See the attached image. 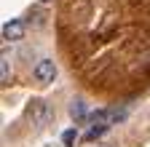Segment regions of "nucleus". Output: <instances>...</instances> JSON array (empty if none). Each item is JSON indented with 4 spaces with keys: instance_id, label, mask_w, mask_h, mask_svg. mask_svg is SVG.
I'll return each instance as SVG.
<instances>
[{
    "instance_id": "f257e3e1",
    "label": "nucleus",
    "mask_w": 150,
    "mask_h": 147,
    "mask_svg": "<svg viewBox=\"0 0 150 147\" xmlns=\"http://www.w3.org/2000/svg\"><path fill=\"white\" fill-rule=\"evenodd\" d=\"M27 118H30V123H32L35 131H43V128H48V123L54 120V113H51V107H48L46 99L32 96L30 104H27Z\"/></svg>"
},
{
    "instance_id": "39448f33",
    "label": "nucleus",
    "mask_w": 150,
    "mask_h": 147,
    "mask_svg": "<svg viewBox=\"0 0 150 147\" xmlns=\"http://www.w3.org/2000/svg\"><path fill=\"white\" fill-rule=\"evenodd\" d=\"M11 75H13V70H11V56H8V51L0 56V83L8 86L11 83Z\"/></svg>"
},
{
    "instance_id": "9d476101",
    "label": "nucleus",
    "mask_w": 150,
    "mask_h": 147,
    "mask_svg": "<svg viewBox=\"0 0 150 147\" xmlns=\"http://www.w3.org/2000/svg\"><path fill=\"white\" fill-rule=\"evenodd\" d=\"M40 3H48V0H40Z\"/></svg>"
},
{
    "instance_id": "7ed1b4c3",
    "label": "nucleus",
    "mask_w": 150,
    "mask_h": 147,
    "mask_svg": "<svg viewBox=\"0 0 150 147\" xmlns=\"http://www.w3.org/2000/svg\"><path fill=\"white\" fill-rule=\"evenodd\" d=\"M24 22L22 19H11V22H6L3 24V38L8 40V43H19V40H22L24 38Z\"/></svg>"
},
{
    "instance_id": "6e6552de",
    "label": "nucleus",
    "mask_w": 150,
    "mask_h": 147,
    "mask_svg": "<svg viewBox=\"0 0 150 147\" xmlns=\"http://www.w3.org/2000/svg\"><path fill=\"white\" fill-rule=\"evenodd\" d=\"M126 115H129L126 107L123 110H110V123H121V120H126Z\"/></svg>"
},
{
    "instance_id": "20e7f679",
    "label": "nucleus",
    "mask_w": 150,
    "mask_h": 147,
    "mask_svg": "<svg viewBox=\"0 0 150 147\" xmlns=\"http://www.w3.org/2000/svg\"><path fill=\"white\" fill-rule=\"evenodd\" d=\"M67 113H70V118L75 120V123H83V120H88V110H86V102L81 99V96H75L72 102H70V107H67Z\"/></svg>"
},
{
    "instance_id": "423d86ee",
    "label": "nucleus",
    "mask_w": 150,
    "mask_h": 147,
    "mask_svg": "<svg viewBox=\"0 0 150 147\" xmlns=\"http://www.w3.org/2000/svg\"><path fill=\"white\" fill-rule=\"evenodd\" d=\"M107 128H110V126H91L88 131H86V136H83V139H86V142H94V139H99V136L107 131Z\"/></svg>"
},
{
    "instance_id": "f03ea898",
    "label": "nucleus",
    "mask_w": 150,
    "mask_h": 147,
    "mask_svg": "<svg viewBox=\"0 0 150 147\" xmlns=\"http://www.w3.org/2000/svg\"><path fill=\"white\" fill-rule=\"evenodd\" d=\"M56 75H59V70H56L54 59H48V56H40V59L32 64V78L40 83V86L54 83V80H56Z\"/></svg>"
},
{
    "instance_id": "0eeeda50",
    "label": "nucleus",
    "mask_w": 150,
    "mask_h": 147,
    "mask_svg": "<svg viewBox=\"0 0 150 147\" xmlns=\"http://www.w3.org/2000/svg\"><path fill=\"white\" fill-rule=\"evenodd\" d=\"M75 139H78V131H75V128H67V131H62V144H64V147H72Z\"/></svg>"
},
{
    "instance_id": "1a4fd4ad",
    "label": "nucleus",
    "mask_w": 150,
    "mask_h": 147,
    "mask_svg": "<svg viewBox=\"0 0 150 147\" xmlns=\"http://www.w3.org/2000/svg\"><path fill=\"white\" fill-rule=\"evenodd\" d=\"M97 147H110V144H97Z\"/></svg>"
}]
</instances>
